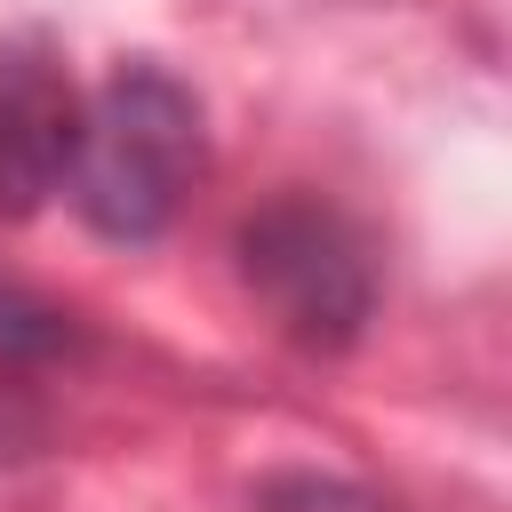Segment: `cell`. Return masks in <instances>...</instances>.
<instances>
[{
	"label": "cell",
	"mask_w": 512,
	"mask_h": 512,
	"mask_svg": "<svg viewBox=\"0 0 512 512\" xmlns=\"http://www.w3.org/2000/svg\"><path fill=\"white\" fill-rule=\"evenodd\" d=\"M72 344H80L72 312H56V304H40L32 288L0 280V368H32V360H56V352H72Z\"/></svg>",
	"instance_id": "5b68a950"
},
{
	"label": "cell",
	"mask_w": 512,
	"mask_h": 512,
	"mask_svg": "<svg viewBox=\"0 0 512 512\" xmlns=\"http://www.w3.org/2000/svg\"><path fill=\"white\" fill-rule=\"evenodd\" d=\"M80 80L64 72L56 40L40 32H0V224L40 216L80 144Z\"/></svg>",
	"instance_id": "3957f363"
},
{
	"label": "cell",
	"mask_w": 512,
	"mask_h": 512,
	"mask_svg": "<svg viewBox=\"0 0 512 512\" xmlns=\"http://www.w3.org/2000/svg\"><path fill=\"white\" fill-rule=\"evenodd\" d=\"M232 264L272 336L312 360L352 352L376 320V248L320 192H272L264 208H248L232 232Z\"/></svg>",
	"instance_id": "7a4b0ae2"
},
{
	"label": "cell",
	"mask_w": 512,
	"mask_h": 512,
	"mask_svg": "<svg viewBox=\"0 0 512 512\" xmlns=\"http://www.w3.org/2000/svg\"><path fill=\"white\" fill-rule=\"evenodd\" d=\"M200 176H208V112L168 64L136 56L104 88L80 96V144H72L64 200L80 208L96 240H120V248L160 240L200 192Z\"/></svg>",
	"instance_id": "6da1fadb"
},
{
	"label": "cell",
	"mask_w": 512,
	"mask_h": 512,
	"mask_svg": "<svg viewBox=\"0 0 512 512\" xmlns=\"http://www.w3.org/2000/svg\"><path fill=\"white\" fill-rule=\"evenodd\" d=\"M248 512H432V504L376 488V480H344V472H272L256 480Z\"/></svg>",
	"instance_id": "277c9868"
}]
</instances>
